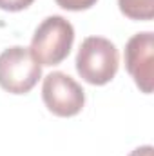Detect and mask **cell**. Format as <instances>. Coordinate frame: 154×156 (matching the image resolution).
Instances as JSON below:
<instances>
[{"instance_id": "obj_1", "label": "cell", "mask_w": 154, "mask_h": 156, "mask_svg": "<svg viewBox=\"0 0 154 156\" xmlns=\"http://www.w3.org/2000/svg\"><path fill=\"white\" fill-rule=\"evenodd\" d=\"M73 42V24L60 15H53L42 20V24L35 29L29 49L40 66H58L69 56Z\"/></svg>"}, {"instance_id": "obj_2", "label": "cell", "mask_w": 154, "mask_h": 156, "mask_svg": "<svg viewBox=\"0 0 154 156\" xmlns=\"http://www.w3.org/2000/svg\"><path fill=\"white\" fill-rule=\"evenodd\" d=\"M76 71L91 85H105L118 73L120 53L111 40L87 37L76 55Z\"/></svg>"}, {"instance_id": "obj_3", "label": "cell", "mask_w": 154, "mask_h": 156, "mask_svg": "<svg viewBox=\"0 0 154 156\" xmlns=\"http://www.w3.org/2000/svg\"><path fill=\"white\" fill-rule=\"evenodd\" d=\"M42 76V66L33 58L31 49L13 45L0 53V87L11 94L29 93Z\"/></svg>"}, {"instance_id": "obj_4", "label": "cell", "mask_w": 154, "mask_h": 156, "mask_svg": "<svg viewBox=\"0 0 154 156\" xmlns=\"http://www.w3.org/2000/svg\"><path fill=\"white\" fill-rule=\"evenodd\" d=\"M42 98L45 107L60 118L76 116L85 105V91L82 85L62 71L49 73L44 78Z\"/></svg>"}, {"instance_id": "obj_5", "label": "cell", "mask_w": 154, "mask_h": 156, "mask_svg": "<svg viewBox=\"0 0 154 156\" xmlns=\"http://www.w3.org/2000/svg\"><path fill=\"white\" fill-rule=\"evenodd\" d=\"M125 69L134 78L142 93H152L154 82V35L151 31L136 33L125 45Z\"/></svg>"}, {"instance_id": "obj_6", "label": "cell", "mask_w": 154, "mask_h": 156, "mask_svg": "<svg viewBox=\"0 0 154 156\" xmlns=\"http://www.w3.org/2000/svg\"><path fill=\"white\" fill-rule=\"evenodd\" d=\"M120 11L131 20H152L154 0H118Z\"/></svg>"}, {"instance_id": "obj_7", "label": "cell", "mask_w": 154, "mask_h": 156, "mask_svg": "<svg viewBox=\"0 0 154 156\" xmlns=\"http://www.w3.org/2000/svg\"><path fill=\"white\" fill-rule=\"evenodd\" d=\"M98 0H56V4L67 11H85L91 9Z\"/></svg>"}, {"instance_id": "obj_8", "label": "cell", "mask_w": 154, "mask_h": 156, "mask_svg": "<svg viewBox=\"0 0 154 156\" xmlns=\"http://www.w3.org/2000/svg\"><path fill=\"white\" fill-rule=\"evenodd\" d=\"M35 0H0V9L2 11H22L27 9Z\"/></svg>"}, {"instance_id": "obj_9", "label": "cell", "mask_w": 154, "mask_h": 156, "mask_svg": "<svg viewBox=\"0 0 154 156\" xmlns=\"http://www.w3.org/2000/svg\"><path fill=\"white\" fill-rule=\"evenodd\" d=\"M129 156H154V149L152 145H142V147L134 149Z\"/></svg>"}]
</instances>
